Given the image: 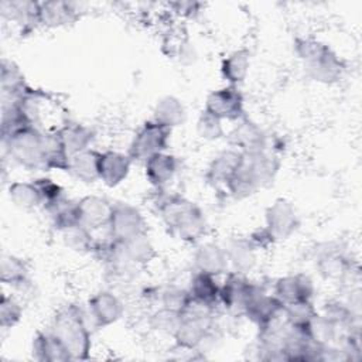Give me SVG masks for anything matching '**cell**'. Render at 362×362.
<instances>
[{
	"mask_svg": "<svg viewBox=\"0 0 362 362\" xmlns=\"http://www.w3.org/2000/svg\"><path fill=\"white\" fill-rule=\"evenodd\" d=\"M17 102L23 106L31 124L42 132H57L66 122L58 99L44 89L30 86Z\"/></svg>",
	"mask_w": 362,
	"mask_h": 362,
	"instance_id": "5",
	"label": "cell"
},
{
	"mask_svg": "<svg viewBox=\"0 0 362 362\" xmlns=\"http://www.w3.org/2000/svg\"><path fill=\"white\" fill-rule=\"evenodd\" d=\"M10 201L21 209H33L41 205V197L33 181H14L8 185Z\"/></svg>",
	"mask_w": 362,
	"mask_h": 362,
	"instance_id": "36",
	"label": "cell"
},
{
	"mask_svg": "<svg viewBox=\"0 0 362 362\" xmlns=\"http://www.w3.org/2000/svg\"><path fill=\"white\" fill-rule=\"evenodd\" d=\"M273 294L284 304L290 305L301 301H313L315 287L313 279L305 273L287 274L276 280Z\"/></svg>",
	"mask_w": 362,
	"mask_h": 362,
	"instance_id": "13",
	"label": "cell"
},
{
	"mask_svg": "<svg viewBox=\"0 0 362 362\" xmlns=\"http://www.w3.org/2000/svg\"><path fill=\"white\" fill-rule=\"evenodd\" d=\"M197 133L201 139L214 141L225 136V129L221 119H218L206 110H202L197 120Z\"/></svg>",
	"mask_w": 362,
	"mask_h": 362,
	"instance_id": "41",
	"label": "cell"
},
{
	"mask_svg": "<svg viewBox=\"0 0 362 362\" xmlns=\"http://www.w3.org/2000/svg\"><path fill=\"white\" fill-rule=\"evenodd\" d=\"M283 307L284 304L273 293L269 294L262 286L256 284L245 304L242 315L259 328L272 320Z\"/></svg>",
	"mask_w": 362,
	"mask_h": 362,
	"instance_id": "15",
	"label": "cell"
},
{
	"mask_svg": "<svg viewBox=\"0 0 362 362\" xmlns=\"http://www.w3.org/2000/svg\"><path fill=\"white\" fill-rule=\"evenodd\" d=\"M71 156L66 151L57 132H44L42 139V164L44 171H66L69 170Z\"/></svg>",
	"mask_w": 362,
	"mask_h": 362,
	"instance_id": "26",
	"label": "cell"
},
{
	"mask_svg": "<svg viewBox=\"0 0 362 362\" xmlns=\"http://www.w3.org/2000/svg\"><path fill=\"white\" fill-rule=\"evenodd\" d=\"M229 272L246 274L256 264V247L247 238H235L225 247Z\"/></svg>",
	"mask_w": 362,
	"mask_h": 362,
	"instance_id": "27",
	"label": "cell"
},
{
	"mask_svg": "<svg viewBox=\"0 0 362 362\" xmlns=\"http://www.w3.org/2000/svg\"><path fill=\"white\" fill-rule=\"evenodd\" d=\"M0 88L3 102L18 100L30 88L20 68L8 59L1 61L0 66Z\"/></svg>",
	"mask_w": 362,
	"mask_h": 362,
	"instance_id": "28",
	"label": "cell"
},
{
	"mask_svg": "<svg viewBox=\"0 0 362 362\" xmlns=\"http://www.w3.org/2000/svg\"><path fill=\"white\" fill-rule=\"evenodd\" d=\"M132 164L133 161L127 153L116 150L103 151L100 153L99 180L107 187H117L129 177Z\"/></svg>",
	"mask_w": 362,
	"mask_h": 362,
	"instance_id": "20",
	"label": "cell"
},
{
	"mask_svg": "<svg viewBox=\"0 0 362 362\" xmlns=\"http://www.w3.org/2000/svg\"><path fill=\"white\" fill-rule=\"evenodd\" d=\"M204 110L228 122H240L247 117L245 110V96L239 86L225 85L212 90L205 99Z\"/></svg>",
	"mask_w": 362,
	"mask_h": 362,
	"instance_id": "8",
	"label": "cell"
},
{
	"mask_svg": "<svg viewBox=\"0 0 362 362\" xmlns=\"http://www.w3.org/2000/svg\"><path fill=\"white\" fill-rule=\"evenodd\" d=\"M23 317L21 304L13 297L3 294L0 300V325L1 328H13L16 327Z\"/></svg>",
	"mask_w": 362,
	"mask_h": 362,
	"instance_id": "44",
	"label": "cell"
},
{
	"mask_svg": "<svg viewBox=\"0 0 362 362\" xmlns=\"http://www.w3.org/2000/svg\"><path fill=\"white\" fill-rule=\"evenodd\" d=\"M242 160V153L236 148H228L218 153L208 164L205 180L212 187H223L232 178Z\"/></svg>",
	"mask_w": 362,
	"mask_h": 362,
	"instance_id": "22",
	"label": "cell"
},
{
	"mask_svg": "<svg viewBox=\"0 0 362 362\" xmlns=\"http://www.w3.org/2000/svg\"><path fill=\"white\" fill-rule=\"evenodd\" d=\"M31 355L40 362H68L72 361L62 341L49 329L35 334L31 342Z\"/></svg>",
	"mask_w": 362,
	"mask_h": 362,
	"instance_id": "23",
	"label": "cell"
},
{
	"mask_svg": "<svg viewBox=\"0 0 362 362\" xmlns=\"http://www.w3.org/2000/svg\"><path fill=\"white\" fill-rule=\"evenodd\" d=\"M3 20L16 24L21 33H27L41 25L40 1L33 0H3L0 3Z\"/></svg>",
	"mask_w": 362,
	"mask_h": 362,
	"instance_id": "16",
	"label": "cell"
},
{
	"mask_svg": "<svg viewBox=\"0 0 362 362\" xmlns=\"http://www.w3.org/2000/svg\"><path fill=\"white\" fill-rule=\"evenodd\" d=\"M161 307H167L175 311H181L184 305L191 298L188 288H182L178 286H165L157 294Z\"/></svg>",
	"mask_w": 362,
	"mask_h": 362,
	"instance_id": "42",
	"label": "cell"
},
{
	"mask_svg": "<svg viewBox=\"0 0 362 362\" xmlns=\"http://www.w3.org/2000/svg\"><path fill=\"white\" fill-rule=\"evenodd\" d=\"M216 305L189 298L180 311V322L173 335L175 345L184 351H198L212 335Z\"/></svg>",
	"mask_w": 362,
	"mask_h": 362,
	"instance_id": "4",
	"label": "cell"
},
{
	"mask_svg": "<svg viewBox=\"0 0 362 362\" xmlns=\"http://www.w3.org/2000/svg\"><path fill=\"white\" fill-rule=\"evenodd\" d=\"M153 120L173 129L185 120V107L177 96L165 95L154 105Z\"/></svg>",
	"mask_w": 362,
	"mask_h": 362,
	"instance_id": "34",
	"label": "cell"
},
{
	"mask_svg": "<svg viewBox=\"0 0 362 362\" xmlns=\"http://www.w3.org/2000/svg\"><path fill=\"white\" fill-rule=\"evenodd\" d=\"M49 214L52 226L58 232H64L68 228H72L79 222V215H78V208H76V201H69L64 199L51 209L47 211Z\"/></svg>",
	"mask_w": 362,
	"mask_h": 362,
	"instance_id": "37",
	"label": "cell"
},
{
	"mask_svg": "<svg viewBox=\"0 0 362 362\" xmlns=\"http://www.w3.org/2000/svg\"><path fill=\"white\" fill-rule=\"evenodd\" d=\"M194 270L204 272L212 276L226 274L229 272V263L225 247L218 243L206 242L199 245L192 255Z\"/></svg>",
	"mask_w": 362,
	"mask_h": 362,
	"instance_id": "19",
	"label": "cell"
},
{
	"mask_svg": "<svg viewBox=\"0 0 362 362\" xmlns=\"http://www.w3.org/2000/svg\"><path fill=\"white\" fill-rule=\"evenodd\" d=\"M61 233H62L64 243L69 249L79 252V253H88V252L93 250L96 240L92 236V230H89L86 226L78 223L72 228L65 229Z\"/></svg>",
	"mask_w": 362,
	"mask_h": 362,
	"instance_id": "38",
	"label": "cell"
},
{
	"mask_svg": "<svg viewBox=\"0 0 362 362\" xmlns=\"http://www.w3.org/2000/svg\"><path fill=\"white\" fill-rule=\"evenodd\" d=\"M57 133L61 137L69 156H74L86 148H90L96 136L92 127L78 122H71V120H66L57 130Z\"/></svg>",
	"mask_w": 362,
	"mask_h": 362,
	"instance_id": "25",
	"label": "cell"
},
{
	"mask_svg": "<svg viewBox=\"0 0 362 362\" xmlns=\"http://www.w3.org/2000/svg\"><path fill=\"white\" fill-rule=\"evenodd\" d=\"M293 47L304 72L313 81L331 85L342 79L345 62L328 44L314 37H296Z\"/></svg>",
	"mask_w": 362,
	"mask_h": 362,
	"instance_id": "2",
	"label": "cell"
},
{
	"mask_svg": "<svg viewBox=\"0 0 362 362\" xmlns=\"http://www.w3.org/2000/svg\"><path fill=\"white\" fill-rule=\"evenodd\" d=\"M250 68V51L239 48L229 52L221 62V75L228 85L239 86L245 82Z\"/></svg>",
	"mask_w": 362,
	"mask_h": 362,
	"instance_id": "31",
	"label": "cell"
},
{
	"mask_svg": "<svg viewBox=\"0 0 362 362\" xmlns=\"http://www.w3.org/2000/svg\"><path fill=\"white\" fill-rule=\"evenodd\" d=\"M41 197V206L48 211L65 199L64 188L49 177H38L33 180Z\"/></svg>",
	"mask_w": 362,
	"mask_h": 362,
	"instance_id": "39",
	"label": "cell"
},
{
	"mask_svg": "<svg viewBox=\"0 0 362 362\" xmlns=\"http://www.w3.org/2000/svg\"><path fill=\"white\" fill-rule=\"evenodd\" d=\"M81 225L89 230L109 226L113 204L99 195H86L76 201Z\"/></svg>",
	"mask_w": 362,
	"mask_h": 362,
	"instance_id": "17",
	"label": "cell"
},
{
	"mask_svg": "<svg viewBox=\"0 0 362 362\" xmlns=\"http://www.w3.org/2000/svg\"><path fill=\"white\" fill-rule=\"evenodd\" d=\"M0 280L14 290H25L31 283L27 263L16 255L4 253L0 260Z\"/></svg>",
	"mask_w": 362,
	"mask_h": 362,
	"instance_id": "30",
	"label": "cell"
},
{
	"mask_svg": "<svg viewBox=\"0 0 362 362\" xmlns=\"http://www.w3.org/2000/svg\"><path fill=\"white\" fill-rule=\"evenodd\" d=\"M33 126L23 106L17 102H3L1 106V140L8 139L17 132Z\"/></svg>",
	"mask_w": 362,
	"mask_h": 362,
	"instance_id": "35",
	"label": "cell"
},
{
	"mask_svg": "<svg viewBox=\"0 0 362 362\" xmlns=\"http://www.w3.org/2000/svg\"><path fill=\"white\" fill-rule=\"evenodd\" d=\"M300 226V218L294 205L286 198L274 199L264 212V228L277 240L288 239Z\"/></svg>",
	"mask_w": 362,
	"mask_h": 362,
	"instance_id": "10",
	"label": "cell"
},
{
	"mask_svg": "<svg viewBox=\"0 0 362 362\" xmlns=\"http://www.w3.org/2000/svg\"><path fill=\"white\" fill-rule=\"evenodd\" d=\"M355 264L356 263H354L349 256L332 245H325L324 249L318 250L315 257V267L318 273L324 279L337 281H341Z\"/></svg>",
	"mask_w": 362,
	"mask_h": 362,
	"instance_id": "18",
	"label": "cell"
},
{
	"mask_svg": "<svg viewBox=\"0 0 362 362\" xmlns=\"http://www.w3.org/2000/svg\"><path fill=\"white\" fill-rule=\"evenodd\" d=\"M123 314L124 304L112 290H100L88 300V317L99 328L116 324Z\"/></svg>",
	"mask_w": 362,
	"mask_h": 362,
	"instance_id": "11",
	"label": "cell"
},
{
	"mask_svg": "<svg viewBox=\"0 0 362 362\" xmlns=\"http://www.w3.org/2000/svg\"><path fill=\"white\" fill-rule=\"evenodd\" d=\"M143 164L146 180L158 191L164 189L178 171V158L168 151L157 153L147 158Z\"/></svg>",
	"mask_w": 362,
	"mask_h": 362,
	"instance_id": "21",
	"label": "cell"
},
{
	"mask_svg": "<svg viewBox=\"0 0 362 362\" xmlns=\"http://www.w3.org/2000/svg\"><path fill=\"white\" fill-rule=\"evenodd\" d=\"M287 320L291 325L296 327H308L311 320L317 315V310L313 301H301L290 305H284Z\"/></svg>",
	"mask_w": 362,
	"mask_h": 362,
	"instance_id": "43",
	"label": "cell"
},
{
	"mask_svg": "<svg viewBox=\"0 0 362 362\" xmlns=\"http://www.w3.org/2000/svg\"><path fill=\"white\" fill-rule=\"evenodd\" d=\"M51 331L62 341L72 361L90 358L92 338L88 325V315L78 304L62 305L52 317Z\"/></svg>",
	"mask_w": 362,
	"mask_h": 362,
	"instance_id": "3",
	"label": "cell"
},
{
	"mask_svg": "<svg viewBox=\"0 0 362 362\" xmlns=\"http://www.w3.org/2000/svg\"><path fill=\"white\" fill-rule=\"evenodd\" d=\"M42 139L44 132L30 126L6 140H1L4 153L28 171H44L42 164Z\"/></svg>",
	"mask_w": 362,
	"mask_h": 362,
	"instance_id": "6",
	"label": "cell"
},
{
	"mask_svg": "<svg viewBox=\"0 0 362 362\" xmlns=\"http://www.w3.org/2000/svg\"><path fill=\"white\" fill-rule=\"evenodd\" d=\"M173 129L156 120H146L134 133L127 154L133 163H144L157 153L167 151L170 147Z\"/></svg>",
	"mask_w": 362,
	"mask_h": 362,
	"instance_id": "7",
	"label": "cell"
},
{
	"mask_svg": "<svg viewBox=\"0 0 362 362\" xmlns=\"http://www.w3.org/2000/svg\"><path fill=\"white\" fill-rule=\"evenodd\" d=\"M141 233H147V223L141 211L129 202L113 204L107 236L115 240H126Z\"/></svg>",
	"mask_w": 362,
	"mask_h": 362,
	"instance_id": "9",
	"label": "cell"
},
{
	"mask_svg": "<svg viewBox=\"0 0 362 362\" xmlns=\"http://www.w3.org/2000/svg\"><path fill=\"white\" fill-rule=\"evenodd\" d=\"M79 18L76 3L62 0H48L40 3V23L44 27L57 28L75 23Z\"/></svg>",
	"mask_w": 362,
	"mask_h": 362,
	"instance_id": "24",
	"label": "cell"
},
{
	"mask_svg": "<svg viewBox=\"0 0 362 362\" xmlns=\"http://www.w3.org/2000/svg\"><path fill=\"white\" fill-rule=\"evenodd\" d=\"M225 189L229 194V197H232L236 201L246 199L260 189V185L257 184L256 178L253 177V174L250 173L247 165L245 164L243 156H242L238 170L235 171L232 178L225 185Z\"/></svg>",
	"mask_w": 362,
	"mask_h": 362,
	"instance_id": "33",
	"label": "cell"
},
{
	"mask_svg": "<svg viewBox=\"0 0 362 362\" xmlns=\"http://www.w3.org/2000/svg\"><path fill=\"white\" fill-rule=\"evenodd\" d=\"M188 291L191 298L216 305L219 304V291H221V284L218 283V277L204 273V272H194Z\"/></svg>",
	"mask_w": 362,
	"mask_h": 362,
	"instance_id": "32",
	"label": "cell"
},
{
	"mask_svg": "<svg viewBox=\"0 0 362 362\" xmlns=\"http://www.w3.org/2000/svg\"><path fill=\"white\" fill-rule=\"evenodd\" d=\"M269 136L270 134H267L257 123L245 117L232 129L228 140L232 148H236L243 154H249L267 150Z\"/></svg>",
	"mask_w": 362,
	"mask_h": 362,
	"instance_id": "14",
	"label": "cell"
},
{
	"mask_svg": "<svg viewBox=\"0 0 362 362\" xmlns=\"http://www.w3.org/2000/svg\"><path fill=\"white\" fill-rule=\"evenodd\" d=\"M99 163L100 151L95 148H86L71 156L68 173L81 182L92 184L99 180Z\"/></svg>",
	"mask_w": 362,
	"mask_h": 362,
	"instance_id": "29",
	"label": "cell"
},
{
	"mask_svg": "<svg viewBox=\"0 0 362 362\" xmlns=\"http://www.w3.org/2000/svg\"><path fill=\"white\" fill-rule=\"evenodd\" d=\"M247 239L250 240V243L256 249H266V247H269L270 245H273L276 242L264 226L263 228H257L256 230H253Z\"/></svg>",
	"mask_w": 362,
	"mask_h": 362,
	"instance_id": "45",
	"label": "cell"
},
{
	"mask_svg": "<svg viewBox=\"0 0 362 362\" xmlns=\"http://www.w3.org/2000/svg\"><path fill=\"white\" fill-rule=\"evenodd\" d=\"M156 211L167 230L182 242L194 243L206 230V218L201 206L177 192H165L156 199Z\"/></svg>",
	"mask_w": 362,
	"mask_h": 362,
	"instance_id": "1",
	"label": "cell"
},
{
	"mask_svg": "<svg viewBox=\"0 0 362 362\" xmlns=\"http://www.w3.org/2000/svg\"><path fill=\"white\" fill-rule=\"evenodd\" d=\"M256 283L250 281L246 274L228 272L219 291V303L225 310L242 314Z\"/></svg>",
	"mask_w": 362,
	"mask_h": 362,
	"instance_id": "12",
	"label": "cell"
},
{
	"mask_svg": "<svg viewBox=\"0 0 362 362\" xmlns=\"http://www.w3.org/2000/svg\"><path fill=\"white\" fill-rule=\"evenodd\" d=\"M180 322V311L160 307L148 317V325L153 331L167 335H174Z\"/></svg>",
	"mask_w": 362,
	"mask_h": 362,
	"instance_id": "40",
	"label": "cell"
}]
</instances>
